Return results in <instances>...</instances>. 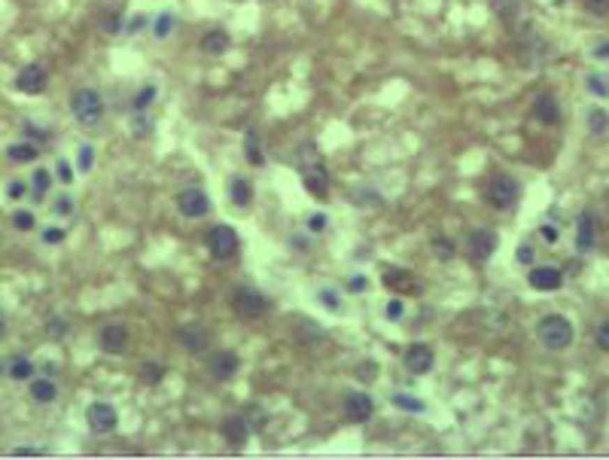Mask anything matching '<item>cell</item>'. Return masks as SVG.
<instances>
[{
  "label": "cell",
  "mask_w": 609,
  "mask_h": 460,
  "mask_svg": "<svg viewBox=\"0 0 609 460\" xmlns=\"http://www.w3.org/2000/svg\"><path fill=\"white\" fill-rule=\"evenodd\" d=\"M573 336H576L573 323L566 320V317H561V314H548V317H542V320L536 323V339H539V345L548 348V350L570 348Z\"/></svg>",
  "instance_id": "1"
},
{
  "label": "cell",
  "mask_w": 609,
  "mask_h": 460,
  "mask_svg": "<svg viewBox=\"0 0 609 460\" xmlns=\"http://www.w3.org/2000/svg\"><path fill=\"white\" fill-rule=\"evenodd\" d=\"M70 113L80 125H98L104 116V101L95 89H77L70 95Z\"/></svg>",
  "instance_id": "2"
},
{
  "label": "cell",
  "mask_w": 609,
  "mask_h": 460,
  "mask_svg": "<svg viewBox=\"0 0 609 460\" xmlns=\"http://www.w3.org/2000/svg\"><path fill=\"white\" fill-rule=\"evenodd\" d=\"M518 183H515L512 177H506V174H499V177H494L488 183V202L497 207V211H503V207H512L515 202H518Z\"/></svg>",
  "instance_id": "3"
},
{
  "label": "cell",
  "mask_w": 609,
  "mask_h": 460,
  "mask_svg": "<svg viewBox=\"0 0 609 460\" xmlns=\"http://www.w3.org/2000/svg\"><path fill=\"white\" fill-rule=\"evenodd\" d=\"M232 305H235V311L241 317H250V320H256V317H262L269 311V299L262 296V292L250 290V287H241L235 290V296H232Z\"/></svg>",
  "instance_id": "4"
},
{
  "label": "cell",
  "mask_w": 609,
  "mask_h": 460,
  "mask_svg": "<svg viewBox=\"0 0 609 460\" xmlns=\"http://www.w3.org/2000/svg\"><path fill=\"white\" fill-rule=\"evenodd\" d=\"M207 247H211V253L216 259H229L238 250V232L232 225H213L207 232Z\"/></svg>",
  "instance_id": "5"
},
{
  "label": "cell",
  "mask_w": 609,
  "mask_h": 460,
  "mask_svg": "<svg viewBox=\"0 0 609 460\" xmlns=\"http://www.w3.org/2000/svg\"><path fill=\"white\" fill-rule=\"evenodd\" d=\"M49 86V73L43 64H24L15 77V89L24 91V95H43Z\"/></svg>",
  "instance_id": "6"
},
{
  "label": "cell",
  "mask_w": 609,
  "mask_h": 460,
  "mask_svg": "<svg viewBox=\"0 0 609 460\" xmlns=\"http://www.w3.org/2000/svg\"><path fill=\"white\" fill-rule=\"evenodd\" d=\"M177 207H180L183 216L198 220V216H204L207 211H211V198H207L198 186H189V189H183L180 195H177Z\"/></svg>",
  "instance_id": "7"
},
{
  "label": "cell",
  "mask_w": 609,
  "mask_h": 460,
  "mask_svg": "<svg viewBox=\"0 0 609 460\" xmlns=\"http://www.w3.org/2000/svg\"><path fill=\"white\" fill-rule=\"evenodd\" d=\"M403 363H405V369L412 372V375H427V372L433 369V363H436V357H433V348H430V345H421V341H414V345L405 348Z\"/></svg>",
  "instance_id": "8"
},
{
  "label": "cell",
  "mask_w": 609,
  "mask_h": 460,
  "mask_svg": "<svg viewBox=\"0 0 609 460\" xmlns=\"http://www.w3.org/2000/svg\"><path fill=\"white\" fill-rule=\"evenodd\" d=\"M86 421L95 433H113L116 424H119V415H116V408L110 403H91L86 412Z\"/></svg>",
  "instance_id": "9"
},
{
  "label": "cell",
  "mask_w": 609,
  "mask_h": 460,
  "mask_svg": "<svg viewBox=\"0 0 609 460\" xmlns=\"http://www.w3.org/2000/svg\"><path fill=\"white\" fill-rule=\"evenodd\" d=\"M527 283H530L533 290H539V292H555V290L564 287V272L555 269V265H539V269L530 272Z\"/></svg>",
  "instance_id": "10"
},
{
  "label": "cell",
  "mask_w": 609,
  "mask_h": 460,
  "mask_svg": "<svg viewBox=\"0 0 609 460\" xmlns=\"http://www.w3.org/2000/svg\"><path fill=\"white\" fill-rule=\"evenodd\" d=\"M372 412H375V399L369 396V393H347V396H345L347 421L363 424V421H369V417H372Z\"/></svg>",
  "instance_id": "11"
},
{
  "label": "cell",
  "mask_w": 609,
  "mask_h": 460,
  "mask_svg": "<svg viewBox=\"0 0 609 460\" xmlns=\"http://www.w3.org/2000/svg\"><path fill=\"white\" fill-rule=\"evenodd\" d=\"M497 250V235L490 229H475L469 232V256L475 262H485V259L494 256Z\"/></svg>",
  "instance_id": "12"
},
{
  "label": "cell",
  "mask_w": 609,
  "mask_h": 460,
  "mask_svg": "<svg viewBox=\"0 0 609 460\" xmlns=\"http://www.w3.org/2000/svg\"><path fill=\"white\" fill-rule=\"evenodd\" d=\"M98 341H101V348L107 354H122V350L128 348V329H125L122 323H107L101 329V336H98Z\"/></svg>",
  "instance_id": "13"
},
{
  "label": "cell",
  "mask_w": 609,
  "mask_h": 460,
  "mask_svg": "<svg viewBox=\"0 0 609 460\" xmlns=\"http://www.w3.org/2000/svg\"><path fill=\"white\" fill-rule=\"evenodd\" d=\"M576 244H579L582 253H588V250L597 244V225H594L591 211H582L579 220H576Z\"/></svg>",
  "instance_id": "14"
},
{
  "label": "cell",
  "mask_w": 609,
  "mask_h": 460,
  "mask_svg": "<svg viewBox=\"0 0 609 460\" xmlns=\"http://www.w3.org/2000/svg\"><path fill=\"white\" fill-rule=\"evenodd\" d=\"M302 183H305V189L311 192L314 198H326L329 195V174L320 168V165H311V168H305L302 171Z\"/></svg>",
  "instance_id": "15"
},
{
  "label": "cell",
  "mask_w": 609,
  "mask_h": 460,
  "mask_svg": "<svg viewBox=\"0 0 609 460\" xmlns=\"http://www.w3.org/2000/svg\"><path fill=\"white\" fill-rule=\"evenodd\" d=\"M533 116L542 122V125H557L561 122V104H557L555 95H539L536 101H533Z\"/></svg>",
  "instance_id": "16"
},
{
  "label": "cell",
  "mask_w": 609,
  "mask_h": 460,
  "mask_svg": "<svg viewBox=\"0 0 609 460\" xmlns=\"http://www.w3.org/2000/svg\"><path fill=\"white\" fill-rule=\"evenodd\" d=\"M238 366H241L238 354H232V350H223V354H216V357L211 359V375H213L216 381H229L232 375L238 372Z\"/></svg>",
  "instance_id": "17"
},
{
  "label": "cell",
  "mask_w": 609,
  "mask_h": 460,
  "mask_svg": "<svg viewBox=\"0 0 609 460\" xmlns=\"http://www.w3.org/2000/svg\"><path fill=\"white\" fill-rule=\"evenodd\" d=\"M250 433H253V426H250L247 417H241V415L226 417V421H223V436H226L232 445H244V442L250 439Z\"/></svg>",
  "instance_id": "18"
},
{
  "label": "cell",
  "mask_w": 609,
  "mask_h": 460,
  "mask_svg": "<svg viewBox=\"0 0 609 460\" xmlns=\"http://www.w3.org/2000/svg\"><path fill=\"white\" fill-rule=\"evenodd\" d=\"M384 283H387L390 290H396V292H418V287H414V274L403 272V269H387L384 272Z\"/></svg>",
  "instance_id": "19"
},
{
  "label": "cell",
  "mask_w": 609,
  "mask_h": 460,
  "mask_svg": "<svg viewBox=\"0 0 609 460\" xmlns=\"http://www.w3.org/2000/svg\"><path fill=\"white\" fill-rule=\"evenodd\" d=\"M229 46H232V40H229L226 31H220V28L207 31V34L202 37V52H207V55H223Z\"/></svg>",
  "instance_id": "20"
},
{
  "label": "cell",
  "mask_w": 609,
  "mask_h": 460,
  "mask_svg": "<svg viewBox=\"0 0 609 460\" xmlns=\"http://www.w3.org/2000/svg\"><path fill=\"white\" fill-rule=\"evenodd\" d=\"M177 339L183 348L189 350H204L207 348V332L202 329V326H183V329H177Z\"/></svg>",
  "instance_id": "21"
},
{
  "label": "cell",
  "mask_w": 609,
  "mask_h": 460,
  "mask_svg": "<svg viewBox=\"0 0 609 460\" xmlns=\"http://www.w3.org/2000/svg\"><path fill=\"white\" fill-rule=\"evenodd\" d=\"M31 396H34L37 403H43V406L55 403V396H58L55 381H52V378H37V381H31Z\"/></svg>",
  "instance_id": "22"
},
{
  "label": "cell",
  "mask_w": 609,
  "mask_h": 460,
  "mask_svg": "<svg viewBox=\"0 0 609 460\" xmlns=\"http://www.w3.org/2000/svg\"><path fill=\"white\" fill-rule=\"evenodd\" d=\"M244 156L250 165H265V156H262V140L256 131H247L244 135Z\"/></svg>",
  "instance_id": "23"
},
{
  "label": "cell",
  "mask_w": 609,
  "mask_h": 460,
  "mask_svg": "<svg viewBox=\"0 0 609 460\" xmlns=\"http://www.w3.org/2000/svg\"><path fill=\"white\" fill-rule=\"evenodd\" d=\"M229 198H232L235 205L247 207V205H250V198H253V186H250V180H244V177H235V180H232V186H229Z\"/></svg>",
  "instance_id": "24"
},
{
  "label": "cell",
  "mask_w": 609,
  "mask_h": 460,
  "mask_svg": "<svg viewBox=\"0 0 609 460\" xmlns=\"http://www.w3.org/2000/svg\"><path fill=\"white\" fill-rule=\"evenodd\" d=\"M6 158H10V162H15V165H28V162H34V158H37V147H31V144H13L10 149H6Z\"/></svg>",
  "instance_id": "25"
},
{
  "label": "cell",
  "mask_w": 609,
  "mask_h": 460,
  "mask_svg": "<svg viewBox=\"0 0 609 460\" xmlns=\"http://www.w3.org/2000/svg\"><path fill=\"white\" fill-rule=\"evenodd\" d=\"M10 375H13L15 381H31V378H34V363H31L28 357H13Z\"/></svg>",
  "instance_id": "26"
},
{
  "label": "cell",
  "mask_w": 609,
  "mask_h": 460,
  "mask_svg": "<svg viewBox=\"0 0 609 460\" xmlns=\"http://www.w3.org/2000/svg\"><path fill=\"white\" fill-rule=\"evenodd\" d=\"M606 128H609V113L603 110V107H591L588 110V131L591 135H603Z\"/></svg>",
  "instance_id": "27"
},
{
  "label": "cell",
  "mask_w": 609,
  "mask_h": 460,
  "mask_svg": "<svg viewBox=\"0 0 609 460\" xmlns=\"http://www.w3.org/2000/svg\"><path fill=\"white\" fill-rule=\"evenodd\" d=\"M393 406L403 408V412H414V415L427 412V406H423L418 396H405V393H393Z\"/></svg>",
  "instance_id": "28"
},
{
  "label": "cell",
  "mask_w": 609,
  "mask_h": 460,
  "mask_svg": "<svg viewBox=\"0 0 609 460\" xmlns=\"http://www.w3.org/2000/svg\"><path fill=\"white\" fill-rule=\"evenodd\" d=\"M34 186H31V195H34V202H43L46 198V192H49V171H43V168H37L34 171Z\"/></svg>",
  "instance_id": "29"
},
{
  "label": "cell",
  "mask_w": 609,
  "mask_h": 460,
  "mask_svg": "<svg viewBox=\"0 0 609 460\" xmlns=\"http://www.w3.org/2000/svg\"><path fill=\"white\" fill-rule=\"evenodd\" d=\"M46 332H49V339L52 341H61L64 336H68V320L64 317H49V323H46Z\"/></svg>",
  "instance_id": "30"
},
{
  "label": "cell",
  "mask_w": 609,
  "mask_h": 460,
  "mask_svg": "<svg viewBox=\"0 0 609 460\" xmlns=\"http://www.w3.org/2000/svg\"><path fill=\"white\" fill-rule=\"evenodd\" d=\"M174 22H177V15H174V13H162V15H158V19H156V24H153L156 37H158V40H162V37H168L171 31H174Z\"/></svg>",
  "instance_id": "31"
},
{
  "label": "cell",
  "mask_w": 609,
  "mask_h": 460,
  "mask_svg": "<svg viewBox=\"0 0 609 460\" xmlns=\"http://www.w3.org/2000/svg\"><path fill=\"white\" fill-rule=\"evenodd\" d=\"M77 168L82 171V174H89L91 168H95V147H80V153H77Z\"/></svg>",
  "instance_id": "32"
},
{
  "label": "cell",
  "mask_w": 609,
  "mask_h": 460,
  "mask_svg": "<svg viewBox=\"0 0 609 460\" xmlns=\"http://www.w3.org/2000/svg\"><path fill=\"white\" fill-rule=\"evenodd\" d=\"M588 91H591V95H597V98H606L609 95V80L600 77V73H591V77H588Z\"/></svg>",
  "instance_id": "33"
},
{
  "label": "cell",
  "mask_w": 609,
  "mask_h": 460,
  "mask_svg": "<svg viewBox=\"0 0 609 460\" xmlns=\"http://www.w3.org/2000/svg\"><path fill=\"white\" fill-rule=\"evenodd\" d=\"M140 378H144L146 384H158L165 378V366L158 363H144V369H140Z\"/></svg>",
  "instance_id": "34"
},
{
  "label": "cell",
  "mask_w": 609,
  "mask_h": 460,
  "mask_svg": "<svg viewBox=\"0 0 609 460\" xmlns=\"http://www.w3.org/2000/svg\"><path fill=\"white\" fill-rule=\"evenodd\" d=\"M156 95H158L156 86H144V89L137 91V98H135V110H146V107L156 101Z\"/></svg>",
  "instance_id": "35"
},
{
  "label": "cell",
  "mask_w": 609,
  "mask_h": 460,
  "mask_svg": "<svg viewBox=\"0 0 609 460\" xmlns=\"http://www.w3.org/2000/svg\"><path fill=\"white\" fill-rule=\"evenodd\" d=\"M433 250H436V256L442 259V262H448V259L454 256V241H448V238H433Z\"/></svg>",
  "instance_id": "36"
},
{
  "label": "cell",
  "mask_w": 609,
  "mask_h": 460,
  "mask_svg": "<svg viewBox=\"0 0 609 460\" xmlns=\"http://www.w3.org/2000/svg\"><path fill=\"white\" fill-rule=\"evenodd\" d=\"M317 299H320V302L326 305L329 311H336V314L341 311V299H338V292H336V290H326V287H323L320 292H317Z\"/></svg>",
  "instance_id": "37"
},
{
  "label": "cell",
  "mask_w": 609,
  "mask_h": 460,
  "mask_svg": "<svg viewBox=\"0 0 609 460\" xmlns=\"http://www.w3.org/2000/svg\"><path fill=\"white\" fill-rule=\"evenodd\" d=\"M582 6H585V13L597 15V19H606L609 15V0H582Z\"/></svg>",
  "instance_id": "38"
},
{
  "label": "cell",
  "mask_w": 609,
  "mask_h": 460,
  "mask_svg": "<svg viewBox=\"0 0 609 460\" xmlns=\"http://www.w3.org/2000/svg\"><path fill=\"white\" fill-rule=\"evenodd\" d=\"M149 128H153V119L146 116V110H135V135H137V138H146Z\"/></svg>",
  "instance_id": "39"
},
{
  "label": "cell",
  "mask_w": 609,
  "mask_h": 460,
  "mask_svg": "<svg viewBox=\"0 0 609 460\" xmlns=\"http://www.w3.org/2000/svg\"><path fill=\"white\" fill-rule=\"evenodd\" d=\"M13 223H15V229L31 232V229H34V214H31V211H15V214H13Z\"/></svg>",
  "instance_id": "40"
},
{
  "label": "cell",
  "mask_w": 609,
  "mask_h": 460,
  "mask_svg": "<svg viewBox=\"0 0 609 460\" xmlns=\"http://www.w3.org/2000/svg\"><path fill=\"white\" fill-rule=\"evenodd\" d=\"M52 214H58V216H70L73 214V198L70 195H58L55 198V211Z\"/></svg>",
  "instance_id": "41"
},
{
  "label": "cell",
  "mask_w": 609,
  "mask_h": 460,
  "mask_svg": "<svg viewBox=\"0 0 609 460\" xmlns=\"http://www.w3.org/2000/svg\"><path fill=\"white\" fill-rule=\"evenodd\" d=\"M403 314H405V305H403V299H390L387 302V320H403Z\"/></svg>",
  "instance_id": "42"
},
{
  "label": "cell",
  "mask_w": 609,
  "mask_h": 460,
  "mask_svg": "<svg viewBox=\"0 0 609 460\" xmlns=\"http://www.w3.org/2000/svg\"><path fill=\"white\" fill-rule=\"evenodd\" d=\"M539 238L546 241V244H557V238H561V232H557V225H539Z\"/></svg>",
  "instance_id": "43"
},
{
  "label": "cell",
  "mask_w": 609,
  "mask_h": 460,
  "mask_svg": "<svg viewBox=\"0 0 609 460\" xmlns=\"http://www.w3.org/2000/svg\"><path fill=\"white\" fill-rule=\"evenodd\" d=\"M594 341H597V348L609 350V320H603V323L597 326V332H594Z\"/></svg>",
  "instance_id": "44"
},
{
  "label": "cell",
  "mask_w": 609,
  "mask_h": 460,
  "mask_svg": "<svg viewBox=\"0 0 609 460\" xmlns=\"http://www.w3.org/2000/svg\"><path fill=\"white\" fill-rule=\"evenodd\" d=\"M64 235H68L64 229H55V225H49V229L43 232V241H46V244H61Z\"/></svg>",
  "instance_id": "45"
},
{
  "label": "cell",
  "mask_w": 609,
  "mask_h": 460,
  "mask_svg": "<svg viewBox=\"0 0 609 460\" xmlns=\"http://www.w3.org/2000/svg\"><path fill=\"white\" fill-rule=\"evenodd\" d=\"M533 256H536V253H533V247H530V244H521L518 250H515V259H518L521 265H530V262H533Z\"/></svg>",
  "instance_id": "46"
},
{
  "label": "cell",
  "mask_w": 609,
  "mask_h": 460,
  "mask_svg": "<svg viewBox=\"0 0 609 460\" xmlns=\"http://www.w3.org/2000/svg\"><path fill=\"white\" fill-rule=\"evenodd\" d=\"M347 290H350V292H366V290H369V281H366L363 274H356V278L347 281Z\"/></svg>",
  "instance_id": "47"
},
{
  "label": "cell",
  "mask_w": 609,
  "mask_h": 460,
  "mask_svg": "<svg viewBox=\"0 0 609 460\" xmlns=\"http://www.w3.org/2000/svg\"><path fill=\"white\" fill-rule=\"evenodd\" d=\"M55 171H58V177H61V183H64V186H68V183L73 180V171H70V165L64 162V158H61V162L55 165Z\"/></svg>",
  "instance_id": "48"
},
{
  "label": "cell",
  "mask_w": 609,
  "mask_h": 460,
  "mask_svg": "<svg viewBox=\"0 0 609 460\" xmlns=\"http://www.w3.org/2000/svg\"><path fill=\"white\" fill-rule=\"evenodd\" d=\"M308 229H311L314 235H317V232H323V229H326V216H323V214H314L311 220H308Z\"/></svg>",
  "instance_id": "49"
},
{
  "label": "cell",
  "mask_w": 609,
  "mask_h": 460,
  "mask_svg": "<svg viewBox=\"0 0 609 460\" xmlns=\"http://www.w3.org/2000/svg\"><path fill=\"white\" fill-rule=\"evenodd\" d=\"M24 192H28V189H24V183H22V180H13L10 189H6V195H10V198H22Z\"/></svg>",
  "instance_id": "50"
},
{
  "label": "cell",
  "mask_w": 609,
  "mask_h": 460,
  "mask_svg": "<svg viewBox=\"0 0 609 460\" xmlns=\"http://www.w3.org/2000/svg\"><path fill=\"white\" fill-rule=\"evenodd\" d=\"M104 31H119V13H110V19H104Z\"/></svg>",
  "instance_id": "51"
},
{
  "label": "cell",
  "mask_w": 609,
  "mask_h": 460,
  "mask_svg": "<svg viewBox=\"0 0 609 460\" xmlns=\"http://www.w3.org/2000/svg\"><path fill=\"white\" fill-rule=\"evenodd\" d=\"M24 135H37L40 140H49V131H43V128H34L31 122H24Z\"/></svg>",
  "instance_id": "52"
},
{
  "label": "cell",
  "mask_w": 609,
  "mask_h": 460,
  "mask_svg": "<svg viewBox=\"0 0 609 460\" xmlns=\"http://www.w3.org/2000/svg\"><path fill=\"white\" fill-rule=\"evenodd\" d=\"M13 454L15 457H37V454H43L40 448H13Z\"/></svg>",
  "instance_id": "53"
},
{
  "label": "cell",
  "mask_w": 609,
  "mask_h": 460,
  "mask_svg": "<svg viewBox=\"0 0 609 460\" xmlns=\"http://www.w3.org/2000/svg\"><path fill=\"white\" fill-rule=\"evenodd\" d=\"M591 52H594V58H609V40H603V43H597L594 49H591Z\"/></svg>",
  "instance_id": "54"
},
{
  "label": "cell",
  "mask_w": 609,
  "mask_h": 460,
  "mask_svg": "<svg viewBox=\"0 0 609 460\" xmlns=\"http://www.w3.org/2000/svg\"><path fill=\"white\" fill-rule=\"evenodd\" d=\"M144 24H146V19H144V15H137V19H131V22H128V31L135 34V31H140Z\"/></svg>",
  "instance_id": "55"
},
{
  "label": "cell",
  "mask_w": 609,
  "mask_h": 460,
  "mask_svg": "<svg viewBox=\"0 0 609 460\" xmlns=\"http://www.w3.org/2000/svg\"><path fill=\"white\" fill-rule=\"evenodd\" d=\"M3 329H6V326H3V317H0V336H3Z\"/></svg>",
  "instance_id": "56"
},
{
  "label": "cell",
  "mask_w": 609,
  "mask_h": 460,
  "mask_svg": "<svg viewBox=\"0 0 609 460\" xmlns=\"http://www.w3.org/2000/svg\"><path fill=\"white\" fill-rule=\"evenodd\" d=\"M0 372H3V366H0Z\"/></svg>",
  "instance_id": "57"
}]
</instances>
